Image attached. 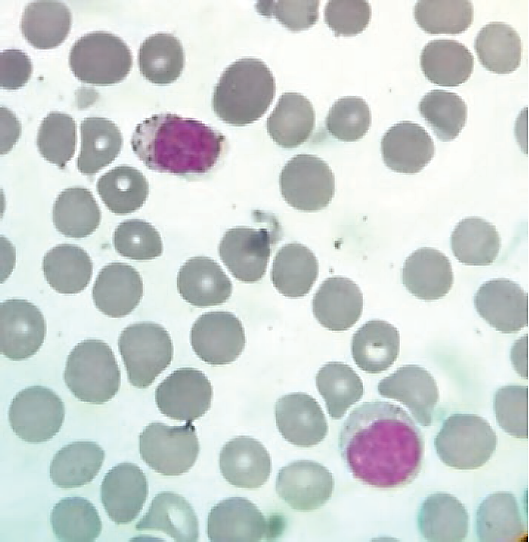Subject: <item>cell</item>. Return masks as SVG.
Masks as SVG:
<instances>
[{"mask_svg": "<svg viewBox=\"0 0 529 542\" xmlns=\"http://www.w3.org/2000/svg\"><path fill=\"white\" fill-rule=\"evenodd\" d=\"M338 447L354 478L381 489L413 482L424 454L420 428L403 408L386 401L364 402L351 411Z\"/></svg>", "mask_w": 529, "mask_h": 542, "instance_id": "cell-1", "label": "cell"}, {"mask_svg": "<svg viewBox=\"0 0 529 542\" xmlns=\"http://www.w3.org/2000/svg\"><path fill=\"white\" fill-rule=\"evenodd\" d=\"M225 143L221 132L172 113L146 118L131 137L134 154L147 168L178 176L209 172L220 159Z\"/></svg>", "mask_w": 529, "mask_h": 542, "instance_id": "cell-2", "label": "cell"}, {"mask_svg": "<svg viewBox=\"0 0 529 542\" xmlns=\"http://www.w3.org/2000/svg\"><path fill=\"white\" fill-rule=\"evenodd\" d=\"M275 93V78L268 66L257 58H241L220 76L212 95V109L227 124L248 125L264 115Z\"/></svg>", "mask_w": 529, "mask_h": 542, "instance_id": "cell-3", "label": "cell"}, {"mask_svg": "<svg viewBox=\"0 0 529 542\" xmlns=\"http://www.w3.org/2000/svg\"><path fill=\"white\" fill-rule=\"evenodd\" d=\"M64 382L80 401L104 404L120 387V370L110 346L99 339H86L69 353Z\"/></svg>", "mask_w": 529, "mask_h": 542, "instance_id": "cell-4", "label": "cell"}, {"mask_svg": "<svg viewBox=\"0 0 529 542\" xmlns=\"http://www.w3.org/2000/svg\"><path fill=\"white\" fill-rule=\"evenodd\" d=\"M439 459L459 470L485 465L497 447V435L486 419L474 414H452L434 439Z\"/></svg>", "mask_w": 529, "mask_h": 542, "instance_id": "cell-5", "label": "cell"}, {"mask_svg": "<svg viewBox=\"0 0 529 542\" xmlns=\"http://www.w3.org/2000/svg\"><path fill=\"white\" fill-rule=\"evenodd\" d=\"M118 349L130 384L139 389L149 387L173 358L168 331L150 321L124 328L118 338Z\"/></svg>", "mask_w": 529, "mask_h": 542, "instance_id": "cell-6", "label": "cell"}, {"mask_svg": "<svg viewBox=\"0 0 529 542\" xmlns=\"http://www.w3.org/2000/svg\"><path fill=\"white\" fill-rule=\"evenodd\" d=\"M69 65L74 76L84 83L112 85L120 83L130 72L132 53L120 37L94 31L75 41Z\"/></svg>", "mask_w": 529, "mask_h": 542, "instance_id": "cell-7", "label": "cell"}, {"mask_svg": "<svg viewBox=\"0 0 529 542\" xmlns=\"http://www.w3.org/2000/svg\"><path fill=\"white\" fill-rule=\"evenodd\" d=\"M199 450L192 422L182 426L153 422L139 436L141 459L164 476H179L188 472L195 464Z\"/></svg>", "mask_w": 529, "mask_h": 542, "instance_id": "cell-8", "label": "cell"}, {"mask_svg": "<svg viewBox=\"0 0 529 542\" xmlns=\"http://www.w3.org/2000/svg\"><path fill=\"white\" fill-rule=\"evenodd\" d=\"M280 191L294 209L315 212L326 208L335 194V177L329 165L312 154H298L283 167Z\"/></svg>", "mask_w": 529, "mask_h": 542, "instance_id": "cell-9", "label": "cell"}, {"mask_svg": "<svg viewBox=\"0 0 529 542\" xmlns=\"http://www.w3.org/2000/svg\"><path fill=\"white\" fill-rule=\"evenodd\" d=\"M65 416L61 398L44 386L19 391L11 401L8 419L13 432L23 441L42 443L60 430Z\"/></svg>", "mask_w": 529, "mask_h": 542, "instance_id": "cell-10", "label": "cell"}, {"mask_svg": "<svg viewBox=\"0 0 529 542\" xmlns=\"http://www.w3.org/2000/svg\"><path fill=\"white\" fill-rule=\"evenodd\" d=\"M212 385L200 370L184 367L173 371L155 390V403L165 416L193 422L210 408Z\"/></svg>", "mask_w": 529, "mask_h": 542, "instance_id": "cell-11", "label": "cell"}, {"mask_svg": "<svg viewBox=\"0 0 529 542\" xmlns=\"http://www.w3.org/2000/svg\"><path fill=\"white\" fill-rule=\"evenodd\" d=\"M195 354L210 365H226L235 361L245 347V331L241 321L227 311H212L199 316L190 332Z\"/></svg>", "mask_w": 529, "mask_h": 542, "instance_id": "cell-12", "label": "cell"}, {"mask_svg": "<svg viewBox=\"0 0 529 542\" xmlns=\"http://www.w3.org/2000/svg\"><path fill=\"white\" fill-rule=\"evenodd\" d=\"M46 335V322L40 309L24 299H9L0 307L1 353L13 361L36 354Z\"/></svg>", "mask_w": 529, "mask_h": 542, "instance_id": "cell-13", "label": "cell"}, {"mask_svg": "<svg viewBox=\"0 0 529 542\" xmlns=\"http://www.w3.org/2000/svg\"><path fill=\"white\" fill-rule=\"evenodd\" d=\"M275 487L278 496L290 508L309 512L321 508L331 498L334 479L320 463L296 460L279 470Z\"/></svg>", "mask_w": 529, "mask_h": 542, "instance_id": "cell-14", "label": "cell"}, {"mask_svg": "<svg viewBox=\"0 0 529 542\" xmlns=\"http://www.w3.org/2000/svg\"><path fill=\"white\" fill-rule=\"evenodd\" d=\"M271 243V234L265 228L234 227L227 230L222 237L219 255L236 279L254 283L266 272Z\"/></svg>", "mask_w": 529, "mask_h": 542, "instance_id": "cell-15", "label": "cell"}, {"mask_svg": "<svg viewBox=\"0 0 529 542\" xmlns=\"http://www.w3.org/2000/svg\"><path fill=\"white\" fill-rule=\"evenodd\" d=\"M474 306L482 319L502 333H515L527 326V293L509 279L484 282L474 296Z\"/></svg>", "mask_w": 529, "mask_h": 542, "instance_id": "cell-16", "label": "cell"}, {"mask_svg": "<svg viewBox=\"0 0 529 542\" xmlns=\"http://www.w3.org/2000/svg\"><path fill=\"white\" fill-rule=\"evenodd\" d=\"M377 389L382 397L404 404L421 426L431 425L439 391L435 379L426 369L414 364L404 365L380 380Z\"/></svg>", "mask_w": 529, "mask_h": 542, "instance_id": "cell-17", "label": "cell"}, {"mask_svg": "<svg viewBox=\"0 0 529 542\" xmlns=\"http://www.w3.org/2000/svg\"><path fill=\"white\" fill-rule=\"evenodd\" d=\"M263 513L244 497H229L214 505L207 520L211 542H257L268 533Z\"/></svg>", "mask_w": 529, "mask_h": 542, "instance_id": "cell-18", "label": "cell"}, {"mask_svg": "<svg viewBox=\"0 0 529 542\" xmlns=\"http://www.w3.org/2000/svg\"><path fill=\"white\" fill-rule=\"evenodd\" d=\"M100 495L109 518L118 525L128 524L136 519L147 499V478L137 465L120 463L105 474Z\"/></svg>", "mask_w": 529, "mask_h": 542, "instance_id": "cell-19", "label": "cell"}, {"mask_svg": "<svg viewBox=\"0 0 529 542\" xmlns=\"http://www.w3.org/2000/svg\"><path fill=\"white\" fill-rule=\"evenodd\" d=\"M275 420L282 437L299 447L319 444L328 432L327 420L320 405L303 392L280 397L275 403Z\"/></svg>", "mask_w": 529, "mask_h": 542, "instance_id": "cell-20", "label": "cell"}, {"mask_svg": "<svg viewBox=\"0 0 529 542\" xmlns=\"http://www.w3.org/2000/svg\"><path fill=\"white\" fill-rule=\"evenodd\" d=\"M435 153L431 136L419 124L401 121L391 126L381 139V155L392 171L415 174L429 164Z\"/></svg>", "mask_w": 529, "mask_h": 542, "instance_id": "cell-21", "label": "cell"}, {"mask_svg": "<svg viewBox=\"0 0 529 542\" xmlns=\"http://www.w3.org/2000/svg\"><path fill=\"white\" fill-rule=\"evenodd\" d=\"M143 296V281L132 266L113 262L104 266L93 285L92 298L96 308L112 318L130 314Z\"/></svg>", "mask_w": 529, "mask_h": 542, "instance_id": "cell-22", "label": "cell"}, {"mask_svg": "<svg viewBox=\"0 0 529 542\" xmlns=\"http://www.w3.org/2000/svg\"><path fill=\"white\" fill-rule=\"evenodd\" d=\"M219 467L224 479L238 488L256 489L268 480L271 457L258 440L237 436L222 447Z\"/></svg>", "mask_w": 529, "mask_h": 542, "instance_id": "cell-23", "label": "cell"}, {"mask_svg": "<svg viewBox=\"0 0 529 542\" xmlns=\"http://www.w3.org/2000/svg\"><path fill=\"white\" fill-rule=\"evenodd\" d=\"M317 321L331 331H345L359 320L363 310V295L352 280L334 276L322 282L312 300Z\"/></svg>", "mask_w": 529, "mask_h": 542, "instance_id": "cell-24", "label": "cell"}, {"mask_svg": "<svg viewBox=\"0 0 529 542\" xmlns=\"http://www.w3.org/2000/svg\"><path fill=\"white\" fill-rule=\"evenodd\" d=\"M177 289L195 307L217 306L232 293V283L221 266L205 256L189 258L179 269Z\"/></svg>", "mask_w": 529, "mask_h": 542, "instance_id": "cell-25", "label": "cell"}, {"mask_svg": "<svg viewBox=\"0 0 529 542\" xmlns=\"http://www.w3.org/2000/svg\"><path fill=\"white\" fill-rule=\"evenodd\" d=\"M453 279L450 260L441 251L429 247L415 250L402 269V283L407 291L426 301L447 295Z\"/></svg>", "mask_w": 529, "mask_h": 542, "instance_id": "cell-26", "label": "cell"}, {"mask_svg": "<svg viewBox=\"0 0 529 542\" xmlns=\"http://www.w3.org/2000/svg\"><path fill=\"white\" fill-rule=\"evenodd\" d=\"M135 528L159 531L177 542H196L199 538V522L193 507L183 496L171 491L155 495Z\"/></svg>", "mask_w": 529, "mask_h": 542, "instance_id": "cell-27", "label": "cell"}, {"mask_svg": "<svg viewBox=\"0 0 529 542\" xmlns=\"http://www.w3.org/2000/svg\"><path fill=\"white\" fill-rule=\"evenodd\" d=\"M476 534L482 542H513L527 535V521L516 497L498 491L485 497L476 512Z\"/></svg>", "mask_w": 529, "mask_h": 542, "instance_id": "cell-28", "label": "cell"}, {"mask_svg": "<svg viewBox=\"0 0 529 542\" xmlns=\"http://www.w3.org/2000/svg\"><path fill=\"white\" fill-rule=\"evenodd\" d=\"M421 536L430 542H460L467 537L469 515L455 496L437 492L421 504L417 515Z\"/></svg>", "mask_w": 529, "mask_h": 542, "instance_id": "cell-29", "label": "cell"}, {"mask_svg": "<svg viewBox=\"0 0 529 542\" xmlns=\"http://www.w3.org/2000/svg\"><path fill=\"white\" fill-rule=\"evenodd\" d=\"M400 349V335L395 326L383 320L364 323L353 335L351 354L364 372L378 374L389 369Z\"/></svg>", "mask_w": 529, "mask_h": 542, "instance_id": "cell-30", "label": "cell"}, {"mask_svg": "<svg viewBox=\"0 0 529 542\" xmlns=\"http://www.w3.org/2000/svg\"><path fill=\"white\" fill-rule=\"evenodd\" d=\"M420 67L431 83L456 87L470 78L474 59L464 44L451 39H435L422 49Z\"/></svg>", "mask_w": 529, "mask_h": 542, "instance_id": "cell-31", "label": "cell"}, {"mask_svg": "<svg viewBox=\"0 0 529 542\" xmlns=\"http://www.w3.org/2000/svg\"><path fill=\"white\" fill-rule=\"evenodd\" d=\"M270 138L283 148H296L305 143L315 127V111L311 102L297 92H285L267 119Z\"/></svg>", "mask_w": 529, "mask_h": 542, "instance_id": "cell-32", "label": "cell"}, {"mask_svg": "<svg viewBox=\"0 0 529 542\" xmlns=\"http://www.w3.org/2000/svg\"><path fill=\"white\" fill-rule=\"evenodd\" d=\"M319 273V264L314 253L300 243L283 245L276 253L271 281L276 290L290 298L308 294Z\"/></svg>", "mask_w": 529, "mask_h": 542, "instance_id": "cell-33", "label": "cell"}, {"mask_svg": "<svg viewBox=\"0 0 529 542\" xmlns=\"http://www.w3.org/2000/svg\"><path fill=\"white\" fill-rule=\"evenodd\" d=\"M71 23V12L64 3L39 0L25 7L20 29L30 45L45 50L63 43L70 32Z\"/></svg>", "mask_w": 529, "mask_h": 542, "instance_id": "cell-34", "label": "cell"}, {"mask_svg": "<svg viewBox=\"0 0 529 542\" xmlns=\"http://www.w3.org/2000/svg\"><path fill=\"white\" fill-rule=\"evenodd\" d=\"M44 277L52 289L61 294L83 291L93 273L88 253L74 244H59L43 257Z\"/></svg>", "mask_w": 529, "mask_h": 542, "instance_id": "cell-35", "label": "cell"}, {"mask_svg": "<svg viewBox=\"0 0 529 542\" xmlns=\"http://www.w3.org/2000/svg\"><path fill=\"white\" fill-rule=\"evenodd\" d=\"M105 453L96 442L75 441L63 446L50 464V479L60 488H76L90 483L99 473Z\"/></svg>", "mask_w": 529, "mask_h": 542, "instance_id": "cell-36", "label": "cell"}, {"mask_svg": "<svg viewBox=\"0 0 529 542\" xmlns=\"http://www.w3.org/2000/svg\"><path fill=\"white\" fill-rule=\"evenodd\" d=\"M81 147L77 169L85 175H94L109 165L120 153L123 137L111 120L87 117L80 125Z\"/></svg>", "mask_w": 529, "mask_h": 542, "instance_id": "cell-37", "label": "cell"}, {"mask_svg": "<svg viewBox=\"0 0 529 542\" xmlns=\"http://www.w3.org/2000/svg\"><path fill=\"white\" fill-rule=\"evenodd\" d=\"M474 49L488 71L495 74H509L521 63L523 47L519 34L503 22L486 24L478 32Z\"/></svg>", "mask_w": 529, "mask_h": 542, "instance_id": "cell-38", "label": "cell"}, {"mask_svg": "<svg viewBox=\"0 0 529 542\" xmlns=\"http://www.w3.org/2000/svg\"><path fill=\"white\" fill-rule=\"evenodd\" d=\"M501 239L494 225L480 217L464 218L451 234V249L468 266H488L498 257Z\"/></svg>", "mask_w": 529, "mask_h": 542, "instance_id": "cell-39", "label": "cell"}, {"mask_svg": "<svg viewBox=\"0 0 529 542\" xmlns=\"http://www.w3.org/2000/svg\"><path fill=\"white\" fill-rule=\"evenodd\" d=\"M57 231L70 238H85L99 226L100 208L93 194L83 187H70L56 198L52 210Z\"/></svg>", "mask_w": 529, "mask_h": 542, "instance_id": "cell-40", "label": "cell"}, {"mask_svg": "<svg viewBox=\"0 0 529 542\" xmlns=\"http://www.w3.org/2000/svg\"><path fill=\"white\" fill-rule=\"evenodd\" d=\"M138 63L141 75L149 82L157 85L173 83L183 71V46L172 34H153L140 45Z\"/></svg>", "mask_w": 529, "mask_h": 542, "instance_id": "cell-41", "label": "cell"}, {"mask_svg": "<svg viewBox=\"0 0 529 542\" xmlns=\"http://www.w3.org/2000/svg\"><path fill=\"white\" fill-rule=\"evenodd\" d=\"M96 188L106 207L117 215L137 211L149 194V184L143 173L127 165L117 166L103 174Z\"/></svg>", "mask_w": 529, "mask_h": 542, "instance_id": "cell-42", "label": "cell"}, {"mask_svg": "<svg viewBox=\"0 0 529 542\" xmlns=\"http://www.w3.org/2000/svg\"><path fill=\"white\" fill-rule=\"evenodd\" d=\"M50 524L56 539L62 542H92L102 530L95 506L78 496L59 500L51 511Z\"/></svg>", "mask_w": 529, "mask_h": 542, "instance_id": "cell-43", "label": "cell"}, {"mask_svg": "<svg viewBox=\"0 0 529 542\" xmlns=\"http://www.w3.org/2000/svg\"><path fill=\"white\" fill-rule=\"evenodd\" d=\"M315 380L327 412L334 420L341 419L352 405L360 401L364 393L359 375L342 362L324 364Z\"/></svg>", "mask_w": 529, "mask_h": 542, "instance_id": "cell-44", "label": "cell"}, {"mask_svg": "<svg viewBox=\"0 0 529 542\" xmlns=\"http://www.w3.org/2000/svg\"><path fill=\"white\" fill-rule=\"evenodd\" d=\"M436 137L449 142L457 138L467 121V105L454 92L435 89L426 93L418 105Z\"/></svg>", "mask_w": 529, "mask_h": 542, "instance_id": "cell-45", "label": "cell"}, {"mask_svg": "<svg viewBox=\"0 0 529 542\" xmlns=\"http://www.w3.org/2000/svg\"><path fill=\"white\" fill-rule=\"evenodd\" d=\"M473 5L470 1H418L414 18L428 34L457 35L465 32L473 22Z\"/></svg>", "mask_w": 529, "mask_h": 542, "instance_id": "cell-46", "label": "cell"}, {"mask_svg": "<svg viewBox=\"0 0 529 542\" xmlns=\"http://www.w3.org/2000/svg\"><path fill=\"white\" fill-rule=\"evenodd\" d=\"M37 147L45 160L61 169L65 168L76 147L74 119L65 113H49L38 129Z\"/></svg>", "mask_w": 529, "mask_h": 542, "instance_id": "cell-47", "label": "cell"}, {"mask_svg": "<svg viewBox=\"0 0 529 542\" xmlns=\"http://www.w3.org/2000/svg\"><path fill=\"white\" fill-rule=\"evenodd\" d=\"M371 122V111L366 101L357 96H345L330 108L325 127L335 139L354 142L364 137Z\"/></svg>", "mask_w": 529, "mask_h": 542, "instance_id": "cell-48", "label": "cell"}, {"mask_svg": "<svg viewBox=\"0 0 529 542\" xmlns=\"http://www.w3.org/2000/svg\"><path fill=\"white\" fill-rule=\"evenodd\" d=\"M115 250L132 260H152L163 252L160 234L154 226L141 219L120 223L113 234Z\"/></svg>", "mask_w": 529, "mask_h": 542, "instance_id": "cell-49", "label": "cell"}, {"mask_svg": "<svg viewBox=\"0 0 529 542\" xmlns=\"http://www.w3.org/2000/svg\"><path fill=\"white\" fill-rule=\"evenodd\" d=\"M493 408L498 425L509 435L528 437V387L507 385L494 395Z\"/></svg>", "mask_w": 529, "mask_h": 542, "instance_id": "cell-50", "label": "cell"}, {"mask_svg": "<svg viewBox=\"0 0 529 542\" xmlns=\"http://www.w3.org/2000/svg\"><path fill=\"white\" fill-rule=\"evenodd\" d=\"M371 14L367 1L332 0L326 3L324 21L335 36H355L368 26Z\"/></svg>", "mask_w": 529, "mask_h": 542, "instance_id": "cell-51", "label": "cell"}, {"mask_svg": "<svg viewBox=\"0 0 529 542\" xmlns=\"http://www.w3.org/2000/svg\"><path fill=\"white\" fill-rule=\"evenodd\" d=\"M256 10L265 17H275L293 32L312 27L319 17V1H259Z\"/></svg>", "mask_w": 529, "mask_h": 542, "instance_id": "cell-52", "label": "cell"}, {"mask_svg": "<svg viewBox=\"0 0 529 542\" xmlns=\"http://www.w3.org/2000/svg\"><path fill=\"white\" fill-rule=\"evenodd\" d=\"M32 73V63L28 55L19 49L1 52V87L16 90L24 86Z\"/></svg>", "mask_w": 529, "mask_h": 542, "instance_id": "cell-53", "label": "cell"}, {"mask_svg": "<svg viewBox=\"0 0 529 542\" xmlns=\"http://www.w3.org/2000/svg\"><path fill=\"white\" fill-rule=\"evenodd\" d=\"M21 125L16 116L6 107H1V154L11 150L19 139Z\"/></svg>", "mask_w": 529, "mask_h": 542, "instance_id": "cell-54", "label": "cell"}, {"mask_svg": "<svg viewBox=\"0 0 529 542\" xmlns=\"http://www.w3.org/2000/svg\"><path fill=\"white\" fill-rule=\"evenodd\" d=\"M511 361L520 376L527 378V335L515 342L511 351Z\"/></svg>", "mask_w": 529, "mask_h": 542, "instance_id": "cell-55", "label": "cell"}]
</instances>
